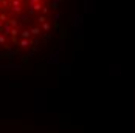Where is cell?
Listing matches in <instances>:
<instances>
[{
  "label": "cell",
  "instance_id": "6da1fadb",
  "mask_svg": "<svg viewBox=\"0 0 135 133\" xmlns=\"http://www.w3.org/2000/svg\"><path fill=\"white\" fill-rule=\"evenodd\" d=\"M65 0H0V45L31 57L59 34Z\"/></svg>",
  "mask_w": 135,
  "mask_h": 133
}]
</instances>
